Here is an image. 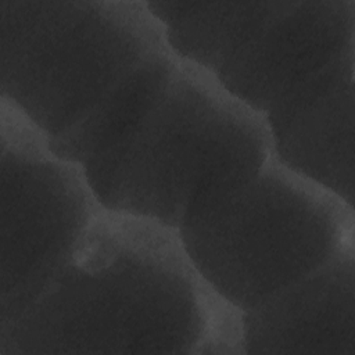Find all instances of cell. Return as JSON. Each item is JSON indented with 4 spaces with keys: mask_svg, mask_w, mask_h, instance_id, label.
<instances>
[{
    "mask_svg": "<svg viewBox=\"0 0 355 355\" xmlns=\"http://www.w3.org/2000/svg\"><path fill=\"white\" fill-rule=\"evenodd\" d=\"M241 313L176 230L103 209L37 301L0 329V355L243 354Z\"/></svg>",
    "mask_w": 355,
    "mask_h": 355,
    "instance_id": "obj_1",
    "label": "cell"
},
{
    "mask_svg": "<svg viewBox=\"0 0 355 355\" xmlns=\"http://www.w3.org/2000/svg\"><path fill=\"white\" fill-rule=\"evenodd\" d=\"M272 157L262 114L180 61L137 129L82 166L110 212L179 230L247 184Z\"/></svg>",
    "mask_w": 355,
    "mask_h": 355,
    "instance_id": "obj_2",
    "label": "cell"
},
{
    "mask_svg": "<svg viewBox=\"0 0 355 355\" xmlns=\"http://www.w3.org/2000/svg\"><path fill=\"white\" fill-rule=\"evenodd\" d=\"M166 50L143 0H0V101L51 140Z\"/></svg>",
    "mask_w": 355,
    "mask_h": 355,
    "instance_id": "obj_3",
    "label": "cell"
},
{
    "mask_svg": "<svg viewBox=\"0 0 355 355\" xmlns=\"http://www.w3.org/2000/svg\"><path fill=\"white\" fill-rule=\"evenodd\" d=\"M178 234L204 282L247 312L355 245V212L270 157L247 184Z\"/></svg>",
    "mask_w": 355,
    "mask_h": 355,
    "instance_id": "obj_4",
    "label": "cell"
},
{
    "mask_svg": "<svg viewBox=\"0 0 355 355\" xmlns=\"http://www.w3.org/2000/svg\"><path fill=\"white\" fill-rule=\"evenodd\" d=\"M0 108V329L46 291L90 222L104 209L83 169L12 107Z\"/></svg>",
    "mask_w": 355,
    "mask_h": 355,
    "instance_id": "obj_5",
    "label": "cell"
},
{
    "mask_svg": "<svg viewBox=\"0 0 355 355\" xmlns=\"http://www.w3.org/2000/svg\"><path fill=\"white\" fill-rule=\"evenodd\" d=\"M355 49V0L284 1L215 73L239 101L265 115L288 90Z\"/></svg>",
    "mask_w": 355,
    "mask_h": 355,
    "instance_id": "obj_6",
    "label": "cell"
},
{
    "mask_svg": "<svg viewBox=\"0 0 355 355\" xmlns=\"http://www.w3.org/2000/svg\"><path fill=\"white\" fill-rule=\"evenodd\" d=\"M355 49L283 94L263 115L272 157L354 205Z\"/></svg>",
    "mask_w": 355,
    "mask_h": 355,
    "instance_id": "obj_7",
    "label": "cell"
},
{
    "mask_svg": "<svg viewBox=\"0 0 355 355\" xmlns=\"http://www.w3.org/2000/svg\"><path fill=\"white\" fill-rule=\"evenodd\" d=\"M243 354L355 355V245L241 313Z\"/></svg>",
    "mask_w": 355,
    "mask_h": 355,
    "instance_id": "obj_8",
    "label": "cell"
},
{
    "mask_svg": "<svg viewBox=\"0 0 355 355\" xmlns=\"http://www.w3.org/2000/svg\"><path fill=\"white\" fill-rule=\"evenodd\" d=\"M168 50L215 75L283 8L284 1H146Z\"/></svg>",
    "mask_w": 355,
    "mask_h": 355,
    "instance_id": "obj_9",
    "label": "cell"
},
{
    "mask_svg": "<svg viewBox=\"0 0 355 355\" xmlns=\"http://www.w3.org/2000/svg\"><path fill=\"white\" fill-rule=\"evenodd\" d=\"M178 62L169 50L148 58L80 122L49 140L50 150L58 158L82 168L123 143L153 108Z\"/></svg>",
    "mask_w": 355,
    "mask_h": 355,
    "instance_id": "obj_10",
    "label": "cell"
}]
</instances>
